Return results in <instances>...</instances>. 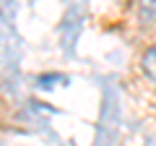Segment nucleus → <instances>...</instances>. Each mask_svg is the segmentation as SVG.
Listing matches in <instances>:
<instances>
[{
    "instance_id": "obj_1",
    "label": "nucleus",
    "mask_w": 156,
    "mask_h": 146,
    "mask_svg": "<svg viewBox=\"0 0 156 146\" xmlns=\"http://www.w3.org/2000/svg\"><path fill=\"white\" fill-rule=\"evenodd\" d=\"M140 71H143V76L156 86V45H151L148 50L140 55Z\"/></svg>"
}]
</instances>
